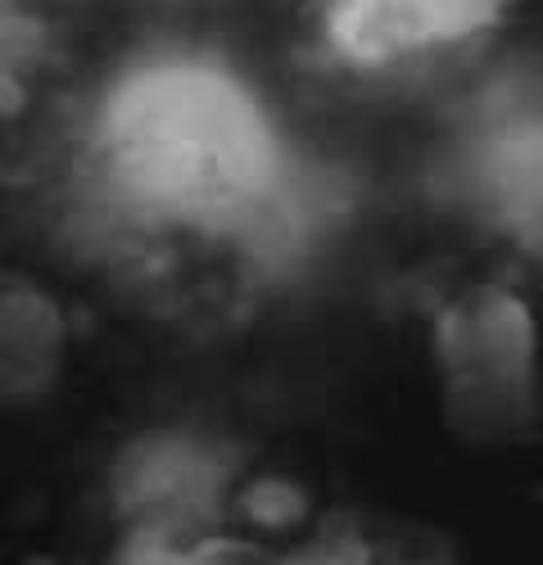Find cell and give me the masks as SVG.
Returning a JSON list of instances; mask_svg holds the SVG:
<instances>
[{
  "label": "cell",
  "mask_w": 543,
  "mask_h": 565,
  "mask_svg": "<svg viewBox=\"0 0 543 565\" xmlns=\"http://www.w3.org/2000/svg\"><path fill=\"white\" fill-rule=\"evenodd\" d=\"M439 416L471 448L525 444L543 420V340L534 303L508 280H471L430 331Z\"/></svg>",
  "instance_id": "6da1fadb"
},
{
  "label": "cell",
  "mask_w": 543,
  "mask_h": 565,
  "mask_svg": "<svg viewBox=\"0 0 543 565\" xmlns=\"http://www.w3.org/2000/svg\"><path fill=\"white\" fill-rule=\"evenodd\" d=\"M181 561H272V552H258V547H249V543H241V539L209 534V539H200Z\"/></svg>",
  "instance_id": "3957f363"
},
{
  "label": "cell",
  "mask_w": 543,
  "mask_h": 565,
  "mask_svg": "<svg viewBox=\"0 0 543 565\" xmlns=\"http://www.w3.org/2000/svg\"><path fill=\"white\" fill-rule=\"evenodd\" d=\"M68 366L64 303L19 267H0V412L41 403Z\"/></svg>",
  "instance_id": "7a4b0ae2"
}]
</instances>
